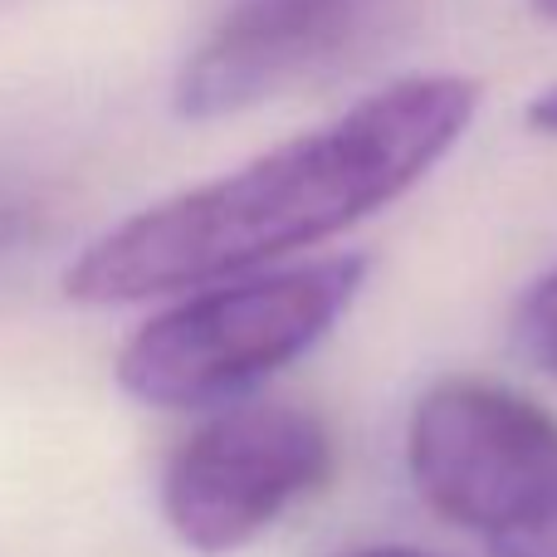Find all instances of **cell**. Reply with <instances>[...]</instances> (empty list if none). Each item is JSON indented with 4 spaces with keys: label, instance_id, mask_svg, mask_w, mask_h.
<instances>
[{
    "label": "cell",
    "instance_id": "6da1fadb",
    "mask_svg": "<svg viewBox=\"0 0 557 557\" xmlns=\"http://www.w3.org/2000/svg\"><path fill=\"white\" fill-rule=\"evenodd\" d=\"M474 113V78H396L333 123L117 221L64 270V294L108 308L260 274L416 191L460 147Z\"/></svg>",
    "mask_w": 557,
    "mask_h": 557
},
{
    "label": "cell",
    "instance_id": "7a4b0ae2",
    "mask_svg": "<svg viewBox=\"0 0 557 557\" xmlns=\"http://www.w3.org/2000/svg\"><path fill=\"white\" fill-rule=\"evenodd\" d=\"M362 255L240 274L152 313L117 352V386L157 411H196L245 396L308 357L357 304Z\"/></svg>",
    "mask_w": 557,
    "mask_h": 557
},
{
    "label": "cell",
    "instance_id": "3957f363",
    "mask_svg": "<svg viewBox=\"0 0 557 557\" xmlns=\"http://www.w3.org/2000/svg\"><path fill=\"white\" fill-rule=\"evenodd\" d=\"M406 474L435 519L494 548L557 509V416L504 382L445 376L411 406Z\"/></svg>",
    "mask_w": 557,
    "mask_h": 557
},
{
    "label": "cell",
    "instance_id": "277c9868",
    "mask_svg": "<svg viewBox=\"0 0 557 557\" xmlns=\"http://www.w3.org/2000/svg\"><path fill=\"white\" fill-rule=\"evenodd\" d=\"M333 480V431L288 401L225 406L172 450L162 470V519L201 557L250 548L294 504Z\"/></svg>",
    "mask_w": 557,
    "mask_h": 557
},
{
    "label": "cell",
    "instance_id": "5b68a950",
    "mask_svg": "<svg viewBox=\"0 0 557 557\" xmlns=\"http://www.w3.org/2000/svg\"><path fill=\"white\" fill-rule=\"evenodd\" d=\"M392 0H231L172 84L176 117L211 123L288 94L347 59Z\"/></svg>",
    "mask_w": 557,
    "mask_h": 557
},
{
    "label": "cell",
    "instance_id": "8992f818",
    "mask_svg": "<svg viewBox=\"0 0 557 557\" xmlns=\"http://www.w3.org/2000/svg\"><path fill=\"white\" fill-rule=\"evenodd\" d=\"M513 337L557 382V264L543 278H533L529 294L519 298V308H513Z\"/></svg>",
    "mask_w": 557,
    "mask_h": 557
},
{
    "label": "cell",
    "instance_id": "52a82bcc",
    "mask_svg": "<svg viewBox=\"0 0 557 557\" xmlns=\"http://www.w3.org/2000/svg\"><path fill=\"white\" fill-rule=\"evenodd\" d=\"M490 553L494 557H557V509L543 523H533L529 533H519V539L494 543Z\"/></svg>",
    "mask_w": 557,
    "mask_h": 557
},
{
    "label": "cell",
    "instance_id": "ba28073f",
    "mask_svg": "<svg viewBox=\"0 0 557 557\" xmlns=\"http://www.w3.org/2000/svg\"><path fill=\"white\" fill-rule=\"evenodd\" d=\"M35 231V215H29L25 201H10V196H0V255H10L25 235Z\"/></svg>",
    "mask_w": 557,
    "mask_h": 557
},
{
    "label": "cell",
    "instance_id": "9c48e42d",
    "mask_svg": "<svg viewBox=\"0 0 557 557\" xmlns=\"http://www.w3.org/2000/svg\"><path fill=\"white\" fill-rule=\"evenodd\" d=\"M523 123H529V133L553 137V143H557V84H548L543 94L529 98V108H523Z\"/></svg>",
    "mask_w": 557,
    "mask_h": 557
},
{
    "label": "cell",
    "instance_id": "30bf717a",
    "mask_svg": "<svg viewBox=\"0 0 557 557\" xmlns=\"http://www.w3.org/2000/svg\"><path fill=\"white\" fill-rule=\"evenodd\" d=\"M337 557H425V553L401 548V543H367V548H347V553H337Z\"/></svg>",
    "mask_w": 557,
    "mask_h": 557
},
{
    "label": "cell",
    "instance_id": "8fae6325",
    "mask_svg": "<svg viewBox=\"0 0 557 557\" xmlns=\"http://www.w3.org/2000/svg\"><path fill=\"white\" fill-rule=\"evenodd\" d=\"M529 5H533V10H539V15H543V20H553V25H557V0H529Z\"/></svg>",
    "mask_w": 557,
    "mask_h": 557
}]
</instances>
